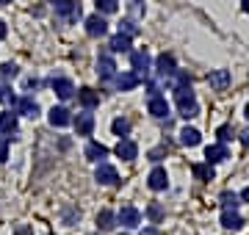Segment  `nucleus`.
<instances>
[{
	"label": "nucleus",
	"instance_id": "obj_4",
	"mask_svg": "<svg viewBox=\"0 0 249 235\" xmlns=\"http://www.w3.org/2000/svg\"><path fill=\"white\" fill-rule=\"evenodd\" d=\"M116 221H119L124 230H136V227L142 224V213H139L136 208H130V205H127V208H122L119 213H116Z\"/></svg>",
	"mask_w": 249,
	"mask_h": 235
},
{
	"label": "nucleus",
	"instance_id": "obj_17",
	"mask_svg": "<svg viewBox=\"0 0 249 235\" xmlns=\"http://www.w3.org/2000/svg\"><path fill=\"white\" fill-rule=\"evenodd\" d=\"M17 114L36 119V117H39V105H36V100H34V97H22V100H17Z\"/></svg>",
	"mask_w": 249,
	"mask_h": 235
},
{
	"label": "nucleus",
	"instance_id": "obj_6",
	"mask_svg": "<svg viewBox=\"0 0 249 235\" xmlns=\"http://www.w3.org/2000/svg\"><path fill=\"white\" fill-rule=\"evenodd\" d=\"M86 34H89L91 39H100V36H106V34H108V22L100 17V11L86 19Z\"/></svg>",
	"mask_w": 249,
	"mask_h": 235
},
{
	"label": "nucleus",
	"instance_id": "obj_9",
	"mask_svg": "<svg viewBox=\"0 0 249 235\" xmlns=\"http://www.w3.org/2000/svg\"><path fill=\"white\" fill-rule=\"evenodd\" d=\"M147 185H150L152 191H163L166 185H169V174H166V169H160V166H155L150 172V177H147Z\"/></svg>",
	"mask_w": 249,
	"mask_h": 235
},
{
	"label": "nucleus",
	"instance_id": "obj_32",
	"mask_svg": "<svg viewBox=\"0 0 249 235\" xmlns=\"http://www.w3.org/2000/svg\"><path fill=\"white\" fill-rule=\"evenodd\" d=\"M78 218H80V210H75V208H67V210H64V224H67V227H72Z\"/></svg>",
	"mask_w": 249,
	"mask_h": 235
},
{
	"label": "nucleus",
	"instance_id": "obj_24",
	"mask_svg": "<svg viewBox=\"0 0 249 235\" xmlns=\"http://www.w3.org/2000/svg\"><path fill=\"white\" fill-rule=\"evenodd\" d=\"M199 141H202L199 130H194V127H183V130H180V144L183 147H196Z\"/></svg>",
	"mask_w": 249,
	"mask_h": 235
},
{
	"label": "nucleus",
	"instance_id": "obj_16",
	"mask_svg": "<svg viewBox=\"0 0 249 235\" xmlns=\"http://www.w3.org/2000/svg\"><path fill=\"white\" fill-rule=\"evenodd\" d=\"M17 114L14 111H3L0 114V133H6V136H11V133H17Z\"/></svg>",
	"mask_w": 249,
	"mask_h": 235
},
{
	"label": "nucleus",
	"instance_id": "obj_18",
	"mask_svg": "<svg viewBox=\"0 0 249 235\" xmlns=\"http://www.w3.org/2000/svg\"><path fill=\"white\" fill-rule=\"evenodd\" d=\"M155 67H158V78H163V81H166V78H169L172 72H175V69H178V67H175V58H172V55H158V61H155Z\"/></svg>",
	"mask_w": 249,
	"mask_h": 235
},
{
	"label": "nucleus",
	"instance_id": "obj_14",
	"mask_svg": "<svg viewBox=\"0 0 249 235\" xmlns=\"http://www.w3.org/2000/svg\"><path fill=\"white\" fill-rule=\"evenodd\" d=\"M230 158V152H227V147L219 141V144H211L208 150H205V161L208 163H222V161H227Z\"/></svg>",
	"mask_w": 249,
	"mask_h": 235
},
{
	"label": "nucleus",
	"instance_id": "obj_8",
	"mask_svg": "<svg viewBox=\"0 0 249 235\" xmlns=\"http://www.w3.org/2000/svg\"><path fill=\"white\" fill-rule=\"evenodd\" d=\"M230 81H232L230 69H213V72L208 75V83H211V89H216V91H224L230 86Z\"/></svg>",
	"mask_w": 249,
	"mask_h": 235
},
{
	"label": "nucleus",
	"instance_id": "obj_12",
	"mask_svg": "<svg viewBox=\"0 0 249 235\" xmlns=\"http://www.w3.org/2000/svg\"><path fill=\"white\" fill-rule=\"evenodd\" d=\"M47 119H50V125L53 127H67L72 122L70 111L64 108V105H55V108H50V114H47Z\"/></svg>",
	"mask_w": 249,
	"mask_h": 235
},
{
	"label": "nucleus",
	"instance_id": "obj_27",
	"mask_svg": "<svg viewBox=\"0 0 249 235\" xmlns=\"http://www.w3.org/2000/svg\"><path fill=\"white\" fill-rule=\"evenodd\" d=\"M111 130H114L116 136L122 138V136H127V133H130V122H127V119H114V125H111Z\"/></svg>",
	"mask_w": 249,
	"mask_h": 235
},
{
	"label": "nucleus",
	"instance_id": "obj_46",
	"mask_svg": "<svg viewBox=\"0 0 249 235\" xmlns=\"http://www.w3.org/2000/svg\"><path fill=\"white\" fill-rule=\"evenodd\" d=\"M47 3H58V0H47Z\"/></svg>",
	"mask_w": 249,
	"mask_h": 235
},
{
	"label": "nucleus",
	"instance_id": "obj_11",
	"mask_svg": "<svg viewBox=\"0 0 249 235\" xmlns=\"http://www.w3.org/2000/svg\"><path fill=\"white\" fill-rule=\"evenodd\" d=\"M114 83H116L119 91H130V89H136V86L142 83V78H139L136 72H119V75H114Z\"/></svg>",
	"mask_w": 249,
	"mask_h": 235
},
{
	"label": "nucleus",
	"instance_id": "obj_38",
	"mask_svg": "<svg viewBox=\"0 0 249 235\" xmlns=\"http://www.w3.org/2000/svg\"><path fill=\"white\" fill-rule=\"evenodd\" d=\"M14 235H31V227H28V224H19Z\"/></svg>",
	"mask_w": 249,
	"mask_h": 235
},
{
	"label": "nucleus",
	"instance_id": "obj_23",
	"mask_svg": "<svg viewBox=\"0 0 249 235\" xmlns=\"http://www.w3.org/2000/svg\"><path fill=\"white\" fill-rule=\"evenodd\" d=\"M222 224H224V230H241L244 227V218L238 216V210H224Z\"/></svg>",
	"mask_w": 249,
	"mask_h": 235
},
{
	"label": "nucleus",
	"instance_id": "obj_30",
	"mask_svg": "<svg viewBox=\"0 0 249 235\" xmlns=\"http://www.w3.org/2000/svg\"><path fill=\"white\" fill-rule=\"evenodd\" d=\"M116 9H119V0H97V11L103 14H114Z\"/></svg>",
	"mask_w": 249,
	"mask_h": 235
},
{
	"label": "nucleus",
	"instance_id": "obj_36",
	"mask_svg": "<svg viewBox=\"0 0 249 235\" xmlns=\"http://www.w3.org/2000/svg\"><path fill=\"white\" fill-rule=\"evenodd\" d=\"M9 158V138L6 136H0V163Z\"/></svg>",
	"mask_w": 249,
	"mask_h": 235
},
{
	"label": "nucleus",
	"instance_id": "obj_40",
	"mask_svg": "<svg viewBox=\"0 0 249 235\" xmlns=\"http://www.w3.org/2000/svg\"><path fill=\"white\" fill-rule=\"evenodd\" d=\"M142 235H160V233H158V230H155V227H147V230H144Z\"/></svg>",
	"mask_w": 249,
	"mask_h": 235
},
{
	"label": "nucleus",
	"instance_id": "obj_10",
	"mask_svg": "<svg viewBox=\"0 0 249 235\" xmlns=\"http://www.w3.org/2000/svg\"><path fill=\"white\" fill-rule=\"evenodd\" d=\"M97 75L103 78V81H114L116 61L111 58V55H100V58H97Z\"/></svg>",
	"mask_w": 249,
	"mask_h": 235
},
{
	"label": "nucleus",
	"instance_id": "obj_45",
	"mask_svg": "<svg viewBox=\"0 0 249 235\" xmlns=\"http://www.w3.org/2000/svg\"><path fill=\"white\" fill-rule=\"evenodd\" d=\"M6 3H11V0H0V6H6Z\"/></svg>",
	"mask_w": 249,
	"mask_h": 235
},
{
	"label": "nucleus",
	"instance_id": "obj_2",
	"mask_svg": "<svg viewBox=\"0 0 249 235\" xmlns=\"http://www.w3.org/2000/svg\"><path fill=\"white\" fill-rule=\"evenodd\" d=\"M80 14H83V9H80L78 0H58L55 3V17L61 19L64 25H75L80 19Z\"/></svg>",
	"mask_w": 249,
	"mask_h": 235
},
{
	"label": "nucleus",
	"instance_id": "obj_15",
	"mask_svg": "<svg viewBox=\"0 0 249 235\" xmlns=\"http://www.w3.org/2000/svg\"><path fill=\"white\" fill-rule=\"evenodd\" d=\"M147 111H150L155 119H163V117H169V102H166V97H150Z\"/></svg>",
	"mask_w": 249,
	"mask_h": 235
},
{
	"label": "nucleus",
	"instance_id": "obj_20",
	"mask_svg": "<svg viewBox=\"0 0 249 235\" xmlns=\"http://www.w3.org/2000/svg\"><path fill=\"white\" fill-rule=\"evenodd\" d=\"M86 158H89V161H94V163H100L103 161V158H108V147L106 144H97V141H89V144H86Z\"/></svg>",
	"mask_w": 249,
	"mask_h": 235
},
{
	"label": "nucleus",
	"instance_id": "obj_28",
	"mask_svg": "<svg viewBox=\"0 0 249 235\" xmlns=\"http://www.w3.org/2000/svg\"><path fill=\"white\" fill-rule=\"evenodd\" d=\"M0 102L3 105H17V94L11 91V86H0Z\"/></svg>",
	"mask_w": 249,
	"mask_h": 235
},
{
	"label": "nucleus",
	"instance_id": "obj_44",
	"mask_svg": "<svg viewBox=\"0 0 249 235\" xmlns=\"http://www.w3.org/2000/svg\"><path fill=\"white\" fill-rule=\"evenodd\" d=\"M244 117H247V119H249V105H247V108H244Z\"/></svg>",
	"mask_w": 249,
	"mask_h": 235
},
{
	"label": "nucleus",
	"instance_id": "obj_41",
	"mask_svg": "<svg viewBox=\"0 0 249 235\" xmlns=\"http://www.w3.org/2000/svg\"><path fill=\"white\" fill-rule=\"evenodd\" d=\"M0 39H6V22L0 19Z\"/></svg>",
	"mask_w": 249,
	"mask_h": 235
},
{
	"label": "nucleus",
	"instance_id": "obj_5",
	"mask_svg": "<svg viewBox=\"0 0 249 235\" xmlns=\"http://www.w3.org/2000/svg\"><path fill=\"white\" fill-rule=\"evenodd\" d=\"M94 180H97L100 185H116V183H119V174H116V169L111 166V163L100 161L97 172H94Z\"/></svg>",
	"mask_w": 249,
	"mask_h": 235
},
{
	"label": "nucleus",
	"instance_id": "obj_34",
	"mask_svg": "<svg viewBox=\"0 0 249 235\" xmlns=\"http://www.w3.org/2000/svg\"><path fill=\"white\" fill-rule=\"evenodd\" d=\"M216 136H219V141H222V144H227V141L232 138V130H230L227 125H222L219 130H216Z\"/></svg>",
	"mask_w": 249,
	"mask_h": 235
},
{
	"label": "nucleus",
	"instance_id": "obj_29",
	"mask_svg": "<svg viewBox=\"0 0 249 235\" xmlns=\"http://www.w3.org/2000/svg\"><path fill=\"white\" fill-rule=\"evenodd\" d=\"M222 208L224 210H238V194H222Z\"/></svg>",
	"mask_w": 249,
	"mask_h": 235
},
{
	"label": "nucleus",
	"instance_id": "obj_22",
	"mask_svg": "<svg viewBox=\"0 0 249 235\" xmlns=\"http://www.w3.org/2000/svg\"><path fill=\"white\" fill-rule=\"evenodd\" d=\"M130 42H133V36H127V34L119 31V34L111 39V45H108V47H111L114 53H127V50H130Z\"/></svg>",
	"mask_w": 249,
	"mask_h": 235
},
{
	"label": "nucleus",
	"instance_id": "obj_31",
	"mask_svg": "<svg viewBox=\"0 0 249 235\" xmlns=\"http://www.w3.org/2000/svg\"><path fill=\"white\" fill-rule=\"evenodd\" d=\"M0 75H3L6 81H11V78H17L19 75V67L17 64H3V67H0Z\"/></svg>",
	"mask_w": 249,
	"mask_h": 235
},
{
	"label": "nucleus",
	"instance_id": "obj_26",
	"mask_svg": "<svg viewBox=\"0 0 249 235\" xmlns=\"http://www.w3.org/2000/svg\"><path fill=\"white\" fill-rule=\"evenodd\" d=\"M194 177H199V180H213V163H196Z\"/></svg>",
	"mask_w": 249,
	"mask_h": 235
},
{
	"label": "nucleus",
	"instance_id": "obj_21",
	"mask_svg": "<svg viewBox=\"0 0 249 235\" xmlns=\"http://www.w3.org/2000/svg\"><path fill=\"white\" fill-rule=\"evenodd\" d=\"M78 102L83 105V108L91 111V108H97V105H100V94L94 89H80L78 91Z\"/></svg>",
	"mask_w": 249,
	"mask_h": 235
},
{
	"label": "nucleus",
	"instance_id": "obj_42",
	"mask_svg": "<svg viewBox=\"0 0 249 235\" xmlns=\"http://www.w3.org/2000/svg\"><path fill=\"white\" fill-rule=\"evenodd\" d=\"M241 199H244V202H249V185L244 191H241Z\"/></svg>",
	"mask_w": 249,
	"mask_h": 235
},
{
	"label": "nucleus",
	"instance_id": "obj_39",
	"mask_svg": "<svg viewBox=\"0 0 249 235\" xmlns=\"http://www.w3.org/2000/svg\"><path fill=\"white\" fill-rule=\"evenodd\" d=\"M130 9H133L136 14H142V6H139V0H130Z\"/></svg>",
	"mask_w": 249,
	"mask_h": 235
},
{
	"label": "nucleus",
	"instance_id": "obj_37",
	"mask_svg": "<svg viewBox=\"0 0 249 235\" xmlns=\"http://www.w3.org/2000/svg\"><path fill=\"white\" fill-rule=\"evenodd\" d=\"M238 138H241V144H244V147L249 150V127H247V130H241V133H238Z\"/></svg>",
	"mask_w": 249,
	"mask_h": 235
},
{
	"label": "nucleus",
	"instance_id": "obj_3",
	"mask_svg": "<svg viewBox=\"0 0 249 235\" xmlns=\"http://www.w3.org/2000/svg\"><path fill=\"white\" fill-rule=\"evenodd\" d=\"M72 125L78 130V136H91V130H94V114L89 108H83V114H78V117L72 119Z\"/></svg>",
	"mask_w": 249,
	"mask_h": 235
},
{
	"label": "nucleus",
	"instance_id": "obj_7",
	"mask_svg": "<svg viewBox=\"0 0 249 235\" xmlns=\"http://www.w3.org/2000/svg\"><path fill=\"white\" fill-rule=\"evenodd\" d=\"M116 155L122 158V161H136L139 158V144H136L133 138H119V144H116Z\"/></svg>",
	"mask_w": 249,
	"mask_h": 235
},
{
	"label": "nucleus",
	"instance_id": "obj_33",
	"mask_svg": "<svg viewBox=\"0 0 249 235\" xmlns=\"http://www.w3.org/2000/svg\"><path fill=\"white\" fill-rule=\"evenodd\" d=\"M119 31H122V34H127V36H136V34H139V28H136V22H133V19H124Z\"/></svg>",
	"mask_w": 249,
	"mask_h": 235
},
{
	"label": "nucleus",
	"instance_id": "obj_25",
	"mask_svg": "<svg viewBox=\"0 0 249 235\" xmlns=\"http://www.w3.org/2000/svg\"><path fill=\"white\" fill-rule=\"evenodd\" d=\"M97 227L103 230V233L114 230V227H116V213H111V210H100V213H97Z\"/></svg>",
	"mask_w": 249,
	"mask_h": 235
},
{
	"label": "nucleus",
	"instance_id": "obj_19",
	"mask_svg": "<svg viewBox=\"0 0 249 235\" xmlns=\"http://www.w3.org/2000/svg\"><path fill=\"white\" fill-rule=\"evenodd\" d=\"M53 91L61 100L75 97V86H72V81H67V78H55V81H53Z\"/></svg>",
	"mask_w": 249,
	"mask_h": 235
},
{
	"label": "nucleus",
	"instance_id": "obj_43",
	"mask_svg": "<svg viewBox=\"0 0 249 235\" xmlns=\"http://www.w3.org/2000/svg\"><path fill=\"white\" fill-rule=\"evenodd\" d=\"M241 9H244V14H249V0H241Z\"/></svg>",
	"mask_w": 249,
	"mask_h": 235
},
{
	"label": "nucleus",
	"instance_id": "obj_35",
	"mask_svg": "<svg viewBox=\"0 0 249 235\" xmlns=\"http://www.w3.org/2000/svg\"><path fill=\"white\" fill-rule=\"evenodd\" d=\"M147 216H150L152 221H160V218H163V208H160V205H150V210H147Z\"/></svg>",
	"mask_w": 249,
	"mask_h": 235
},
{
	"label": "nucleus",
	"instance_id": "obj_1",
	"mask_svg": "<svg viewBox=\"0 0 249 235\" xmlns=\"http://www.w3.org/2000/svg\"><path fill=\"white\" fill-rule=\"evenodd\" d=\"M175 102L180 105V117H196L199 114V108H196V97H194V91H191V86H178L175 89Z\"/></svg>",
	"mask_w": 249,
	"mask_h": 235
},
{
	"label": "nucleus",
	"instance_id": "obj_13",
	"mask_svg": "<svg viewBox=\"0 0 249 235\" xmlns=\"http://www.w3.org/2000/svg\"><path fill=\"white\" fill-rule=\"evenodd\" d=\"M130 67H133V72L142 78V75L150 72V55L144 53V50H139V53L130 55Z\"/></svg>",
	"mask_w": 249,
	"mask_h": 235
}]
</instances>
